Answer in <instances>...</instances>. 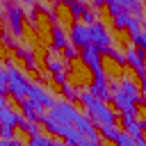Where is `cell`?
Segmentation results:
<instances>
[{
	"label": "cell",
	"instance_id": "6da1fadb",
	"mask_svg": "<svg viewBox=\"0 0 146 146\" xmlns=\"http://www.w3.org/2000/svg\"><path fill=\"white\" fill-rule=\"evenodd\" d=\"M80 103L87 110V116L91 119V123L96 125H116V114L107 107L105 100L91 96L89 91H80Z\"/></svg>",
	"mask_w": 146,
	"mask_h": 146
},
{
	"label": "cell",
	"instance_id": "7a4b0ae2",
	"mask_svg": "<svg viewBox=\"0 0 146 146\" xmlns=\"http://www.w3.org/2000/svg\"><path fill=\"white\" fill-rule=\"evenodd\" d=\"M41 123H43L50 132H55L57 137H62L68 146H100L98 141H94V139H89L87 135H82L78 128H73V125H68V123H57V121H52L48 114L41 116Z\"/></svg>",
	"mask_w": 146,
	"mask_h": 146
},
{
	"label": "cell",
	"instance_id": "3957f363",
	"mask_svg": "<svg viewBox=\"0 0 146 146\" xmlns=\"http://www.w3.org/2000/svg\"><path fill=\"white\" fill-rule=\"evenodd\" d=\"M7 73H9V94L21 103L23 98H27V89H30V82L25 80V75L11 64L7 62Z\"/></svg>",
	"mask_w": 146,
	"mask_h": 146
},
{
	"label": "cell",
	"instance_id": "277c9868",
	"mask_svg": "<svg viewBox=\"0 0 146 146\" xmlns=\"http://www.w3.org/2000/svg\"><path fill=\"white\" fill-rule=\"evenodd\" d=\"M78 114H80V112H78L75 105L68 103V100H55L52 107H50V112H48V116H50L52 121H57V123H68V125H73V121H75Z\"/></svg>",
	"mask_w": 146,
	"mask_h": 146
},
{
	"label": "cell",
	"instance_id": "5b68a950",
	"mask_svg": "<svg viewBox=\"0 0 146 146\" xmlns=\"http://www.w3.org/2000/svg\"><path fill=\"white\" fill-rule=\"evenodd\" d=\"M80 59L82 64L94 73V75H103V52L94 46H87L80 50Z\"/></svg>",
	"mask_w": 146,
	"mask_h": 146
},
{
	"label": "cell",
	"instance_id": "8992f818",
	"mask_svg": "<svg viewBox=\"0 0 146 146\" xmlns=\"http://www.w3.org/2000/svg\"><path fill=\"white\" fill-rule=\"evenodd\" d=\"M68 41H71V46H75V48H80V50H82V48H87V46H91V25L73 23Z\"/></svg>",
	"mask_w": 146,
	"mask_h": 146
},
{
	"label": "cell",
	"instance_id": "52a82bcc",
	"mask_svg": "<svg viewBox=\"0 0 146 146\" xmlns=\"http://www.w3.org/2000/svg\"><path fill=\"white\" fill-rule=\"evenodd\" d=\"M110 87H112V103L116 105V110H121V112L128 114V116H137V103L130 100L116 84H110Z\"/></svg>",
	"mask_w": 146,
	"mask_h": 146
},
{
	"label": "cell",
	"instance_id": "ba28073f",
	"mask_svg": "<svg viewBox=\"0 0 146 146\" xmlns=\"http://www.w3.org/2000/svg\"><path fill=\"white\" fill-rule=\"evenodd\" d=\"M91 46L94 48H98L100 52L105 50V48H110L112 46V36H110V32H107V27L103 25V23H91Z\"/></svg>",
	"mask_w": 146,
	"mask_h": 146
},
{
	"label": "cell",
	"instance_id": "9c48e42d",
	"mask_svg": "<svg viewBox=\"0 0 146 146\" xmlns=\"http://www.w3.org/2000/svg\"><path fill=\"white\" fill-rule=\"evenodd\" d=\"M5 16H7L9 30H11L16 36H21V32H23V9H21L18 5H7Z\"/></svg>",
	"mask_w": 146,
	"mask_h": 146
},
{
	"label": "cell",
	"instance_id": "30bf717a",
	"mask_svg": "<svg viewBox=\"0 0 146 146\" xmlns=\"http://www.w3.org/2000/svg\"><path fill=\"white\" fill-rule=\"evenodd\" d=\"M87 91H89L91 96L100 98V100L112 98V87H110V80L105 78V73H103V75H94V82H91V87H89Z\"/></svg>",
	"mask_w": 146,
	"mask_h": 146
},
{
	"label": "cell",
	"instance_id": "8fae6325",
	"mask_svg": "<svg viewBox=\"0 0 146 146\" xmlns=\"http://www.w3.org/2000/svg\"><path fill=\"white\" fill-rule=\"evenodd\" d=\"M123 57H125V64H128L130 68H135L137 73H139V71H146V55H144V50L130 46V48L123 52Z\"/></svg>",
	"mask_w": 146,
	"mask_h": 146
},
{
	"label": "cell",
	"instance_id": "7c38bea8",
	"mask_svg": "<svg viewBox=\"0 0 146 146\" xmlns=\"http://www.w3.org/2000/svg\"><path fill=\"white\" fill-rule=\"evenodd\" d=\"M21 110H23V116H25L27 121H32V123H41V116L46 114L43 107H41L39 103H34L32 98H23V100H21Z\"/></svg>",
	"mask_w": 146,
	"mask_h": 146
},
{
	"label": "cell",
	"instance_id": "4fadbf2b",
	"mask_svg": "<svg viewBox=\"0 0 146 146\" xmlns=\"http://www.w3.org/2000/svg\"><path fill=\"white\" fill-rule=\"evenodd\" d=\"M27 98H32L34 103H39L41 107H52V103H55V98L43 89V87H39V84H30V89H27Z\"/></svg>",
	"mask_w": 146,
	"mask_h": 146
},
{
	"label": "cell",
	"instance_id": "5bb4252c",
	"mask_svg": "<svg viewBox=\"0 0 146 146\" xmlns=\"http://www.w3.org/2000/svg\"><path fill=\"white\" fill-rule=\"evenodd\" d=\"M119 89L130 98V100H135V103H139L141 100V96H139V87L132 82V80H128V78H121V82H119Z\"/></svg>",
	"mask_w": 146,
	"mask_h": 146
},
{
	"label": "cell",
	"instance_id": "9a60e30c",
	"mask_svg": "<svg viewBox=\"0 0 146 146\" xmlns=\"http://www.w3.org/2000/svg\"><path fill=\"white\" fill-rule=\"evenodd\" d=\"M121 123H123L125 132H128L132 139H139V137H144V132H141V128H139V121H137L135 116H128V114H123Z\"/></svg>",
	"mask_w": 146,
	"mask_h": 146
},
{
	"label": "cell",
	"instance_id": "2e32d148",
	"mask_svg": "<svg viewBox=\"0 0 146 146\" xmlns=\"http://www.w3.org/2000/svg\"><path fill=\"white\" fill-rule=\"evenodd\" d=\"M50 36H52V48H55V50H64V48L68 46V39H66V34H64V30H62L59 25H52Z\"/></svg>",
	"mask_w": 146,
	"mask_h": 146
},
{
	"label": "cell",
	"instance_id": "e0dca14e",
	"mask_svg": "<svg viewBox=\"0 0 146 146\" xmlns=\"http://www.w3.org/2000/svg\"><path fill=\"white\" fill-rule=\"evenodd\" d=\"M46 66H48V71L50 73H59L62 71V62L57 59V50L50 46L48 48V55H46Z\"/></svg>",
	"mask_w": 146,
	"mask_h": 146
},
{
	"label": "cell",
	"instance_id": "ac0fdd59",
	"mask_svg": "<svg viewBox=\"0 0 146 146\" xmlns=\"http://www.w3.org/2000/svg\"><path fill=\"white\" fill-rule=\"evenodd\" d=\"M98 128H100V130H98V135H100L103 139H107V141H114V144H116V139H119V135H121L116 125H98Z\"/></svg>",
	"mask_w": 146,
	"mask_h": 146
},
{
	"label": "cell",
	"instance_id": "d6986e66",
	"mask_svg": "<svg viewBox=\"0 0 146 146\" xmlns=\"http://www.w3.org/2000/svg\"><path fill=\"white\" fill-rule=\"evenodd\" d=\"M25 146H55V139H50V137L36 132V135H30V139H27Z\"/></svg>",
	"mask_w": 146,
	"mask_h": 146
},
{
	"label": "cell",
	"instance_id": "ffe728a7",
	"mask_svg": "<svg viewBox=\"0 0 146 146\" xmlns=\"http://www.w3.org/2000/svg\"><path fill=\"white\" fill-rule=\"evenodd\" d=\"M105 2H107V0H105ZM114 2L123 5L128 11H135V14H137L135 18H144V14H141V0H114Z\"/></svg>",
	"mask_w": 146,
	"mask_h": 146
},
{
	"label": "cell",
	"instance_id": "44dd1931",
	"mask_svg": "<svg viewBox=\"0 0 146 146\" xmlns=\"http://www.w3.org/2000/svg\"><path fill=\"white\" fill-rule=\"evenodd\" d=\"M16 55L25 62V66H27V68H36V59H34V52H32V50H23V48H18V46H16Z\"/></svg>",
	"mask_w": 146,
	"mask_h": 146
},
{
	"label": "cell",
	"instance_id": "7402d4cb",
	"mask_svg": "<svg viewBox=\"0 0 146 146\" xmlns=\"http://www.w3.org/2000/svg\"><path fill=\"white\" fill-rule=\"evenodd\" d=\"M132 21V14L130 11H123V14H119V16H114V27L116 30H128V23Z\"/></svg>",
	"mask_w": 146,
	"mask_h": 146
},
{
	"label": "cell",
	"instance_id": "603a6c76",
	"mask_svg": "<svg viewBox=\"0 0 146 146\" xmlns=\"http://www.w3.org/2000/svg\"><path fill=\"white\" fill-rule=\"evenodd\" d=\"M103 55H107V57H110L112 62H116L119 66H125V57H123V52H119V50H116L114 46L105 48V50H103Z\"/></svg>",
	"mask_w": 146,
	"mask_h": 146
},
{
	"label": "cell",
	"instance_id": "cb8c5ba5",
	"mask_svg": "<svg viewBox=\"0 0 146 146\" xmlns=\"http://www.w3.org/2000/svg\"><path fill=\"white\" fill-rule=\"evenodd\" d=\"M66 7H68V11L73 14V18H82V14H84V11L89 9V7H87V5L82 2V0H75V2L66 5Z\"/></svg>",
	"mask_w": 146,
	"mask_h": 146
},
{
	"label": "cell",
	"instance_id": "d4e9b609",
	"mask_svg": "<svg viewBox=\"0 0 146 146\" xmlns=\"http://www.w3.org/2000/svg\"><path fill=\"white\" fill-rule=\"evenodd\" d=\"M105 5H107V9H110L112 18H114V16H119V14H123V11H128V9L123 7V5H119V2H114V0H107Z\"/></svg>",
	"mask_w": 146,
	"mask_h": 146
},
{
	"label": "cell",
	"instance_id": "484cf974",
	"mask_svg": "<svg viewBox=\"0 0 146 146\" xmlns=\"http://www.w3.org/2000/svg\"><path fill=\"white\" fill-rule=\"evenodd\" d=\"M9 94V73L0 68V96Z\"/></svg>",
	"mask_w": 146,
	"mask_h": 146
},
{
	"label": "cell",
	"instance_id": "4316f807",
	"mask_svg": "<svg viewBox=\"0 0 146 146\" xmlns=\"http://www.w3.org/2000/svg\"><path fill=\"white\" fill-rule=\"evenodd\" d=\"M62 91H64V96H66L68 100H78V98H80V94H78V89H73V87H71L68 82H66V84L62 87Z\"/></svg>",
	"mask_w": 146,
	"mask_h": 146
},
{
	"label": "cell",
	"instance_id": "83f0119b",
	"mask_svg": "<svg viewBox=\"0 0 146 146\" xmlns=\"http://www.w3.org/2000/svg\"><path fill=\"white\" fill-rule=\"evenodd\" d=\"M116 146H137V144H135V139H132L128 132H121L119 139H116Z\"/></svg>",
	"mask_w": 146,
	"mask_h": 146
},
{
	"label": "cell",
	"instance_id": "f1b7e54d",
	"mask_svg": "<svg viewBox=\"0 0 146 146\" xmlns=\"http://www.w3.org/2000/svg\"><path fill=\"white\" fill-rule=\"evenodd\" d=\"M75 57H80V52H78V48H75V46H71V43H68V46L64 48V59H66V62H71V59H75Z\"/></svg>",
	"mask_w": 146,
	"mask_h": 146
},
{
	"label": "cell",
	"instance_id": "f546056e",
	"mask_svg": "<svg viewBox=\"0 0 146 146\" xmlns=\"http://www.w3.org/2000/svg\"><path fill=\"white\" fill-rule=\"evenodd\" d=\"M0 137L2 139H14V128L11 125H0Z\"/></svg>",
	"mask_w": 146,
	"mask_h": 146
},
{
	"label": "cell",
	"instance_id": "4dcf8cb0",
	"mask_svg": "<svg viewBox=\"0 0 146 146\" xmlns=\"http://www.w3.org/2000/svg\"><path fill=\"white\" fill-rule=\"evenodd\" d=\"M52 80L59 84V87H64L66 84V71H59V73H52Z\"/></svg>",
	"mask_w": 146,
	"mask_h": 146
},
{
	"label": "cell",
	"instance_id": "1f68e13d",
	"mask_svg": "<svg viewBox=\"0 0 146 146\" xmlns=\"http://www.w3.org/2000/svg\"><path fill=\"white\" fill-rule=\"evenodd\" d=\"M82 21H84V25H91V23H96V14L87 9V11L82 14Z\"/></svg>",
	"mask_w": 146,
	"mask_h": 146
},
{
	"label": "cell",
	"instance_id": "d6a6232c",
	"mask_svg": "<svg viewBox=\"0 0 146 146\" xmlns=\"http://www.w3.org/2000/svg\"><path fill=\"white\" fill-rule=\"evenodd\" d=\"M137 75H139V80H141V91H146V71H139Z\"/></svg>",
	"mask_w": 146,
	"mask_h": 146
},
{
	"label": "cell",
	"instance_id": "836d02e7",
	"mask_svg": "<svg viewBox=\"0 0 146 146\" xmlns=\"http://www.w3.org/2000/svg\"><path fill=\"white\" fill-rule=\"evenodd\" d=\"M139 25H141V32L146 34V16H144V18H139Z\"/></svg>",
	"mask_w": 146,
	"mask_h": 146
},
{
	"label": "cell",
	"instance_id": "e575fe53",
	"mask_svg": "<svg viewBox=\"0 0 146 146\" xmlns=\"http://www.w3.org/2000/svg\"><path fill=\"white\" fill-rule=\"evenodd\" d=\"M135 144H137V146H146V139H144V137H139V139H135Z\"/></svg>",
	"mask_w": 146,
	"mask_h": 146
},
{
	"label": "cell",
	"instance_id": "d590c367",
	"mask_svg": "<svg viewBox=\"0 0 146 146\" xmlns=\"http://www.w3.org/2000/svg\"><path fill=\"white\" fill-rule=\"evenodd\" d=\"M9 146H25V144H23V141H18V139H11V141H9Z\"/></svg>",
	"mask_w": 146,
	"mask_h": 146
},
{
	"label": "cell",
	"instance_id": "8d00e7d4",
	"mask_svg": "<svg viewBox=\"0 0 146 146\" xmlns=\"http://www.w3.org/2000/svg\"><path fill=\"white\" fill-rule=\"evenodd\" d=\"M139 128H141V132H146V119H141V121H139Z\"/></svg>",
	"mask_w": 146,
	"mask_h": 146
},
{
	"label": "cell",
	"instance_id": "74e56055",
	"mask_svg": "<svg viewBox=\"0 0 146 146\" xmlns=\"http://www.w3.org/2000/svg\"><path fill=\"white\" fill-rule=\"evenodd\" d=\"M100 5H105V0H94V7H100Z\"/></svg>",
	"mask_w": 146,
	"mask_h": 146
},
{
	"label": "cell",
	"instance_id": "f35d334b",
	"mask_svg": "<svg viewBox=\"0 0 146 146\" xmlns=\"http://www.w3.org/2000/svg\"><path fill=\"white\" fill-rule=\"evenodd\" d=\"M55 146H66L64 141H59V139H55Z\"/></svg>",
	"mask_w": 146,
	"mask_h": 146
},
{
	"label": "cell",
	"instance_id": "ab89813d",
	"mask_svg": "<svg viewBox=\"0 0 146 146\" xmlns=\"http://www.w3.org/2000/svg\"><path fill=\"white\" fill-rule=\"evenodd\" d=\"M2 105H7V103H5V96H0V107H2Z\"/></svg>",
	"mask_w": 146,
	"mask_h": 146
},
{
	"label": "cell",
	"instance_id": "60d3db41",
	"mask_svg": "<svg viewBox=\"0 0 146 146\" xmlns=\"http://www.w3.org/2000/svg\"><path fill=\"white\" fill-rule=\"evenodd\" d=\"M62 2H66V5H71V2H75V0H62Z\"/></svg>",
	"mask_w": 146,
	"mask_h": 146
},
{
	"label": "cell",
	"instance_id": "b9f144b4",
	"mask_svg": "<svg viewBox=\"0 0 146 146\" xmlns=\"http://www.w3.org/2000/svg\"><path fill=\"white\" fill-rule=\"evenodd\" d=\"M141 103H144V105H146V96H144V98H141Z\"/></svg>",
	"mask_w": 146,
	"mask_h": 146
}]
</instances>
